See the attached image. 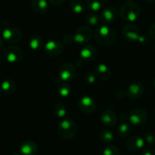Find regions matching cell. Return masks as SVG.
Listing matches in <instances>:
<instances>
[{"label":"cell","instance_id":"1","mask_svg":"<svg viewBox=\"0 0 155 155\" xmlns=\"http://www.w3.org/2000/svg\"><path fill=\"white\" fill-rule=\"evenodd\" d=\"M95 38L101 45L107 46L113 44L116 40V33L107 24L100 25L95 31Z\"/></svg>","mask_w":155,"mask_h":155},{"label":"cell","instance_id":"2","mask_svg":"<svg viewBox=\"0 0 155 155\" xmlns=\"http://www.w3.org/2000/svg\"><path fill=\"white\" fill-rule=\"evenodd\" d=\"M119 12L123 20L128 23H133L140 16L141 9L136 3L129 2L120 8Z\"/></svg>","mask_w":155,"mask_h":155},{"label":"cell","instance_id":"3","mask_svg":"<svg viewBox=\"0 0 155 155\" xmlns=\"http://www.w3.org/2000/svg\"><path fill=\"white\" fill-rule=\"evenodd\" d=\"M77 124L70 118H64L61 120L58 127L59 136L63 139H71L74 138L77 132Z\"/></svg>","mask_w":155,"mask_h":155},{"label":"cell","instance_id":"4","mask_svg":"<svg viewBox=\"0 0 155 155\" xmlns=\"http://www.w3.org/2000/svg\"><path fill=\"white\" fill-rule=\"evenodd\" d=\"M122 33L124 38L130 42H139L140 43H146L148 42L146 37L141 36L139 28L133 23L126 24L123 27Z\"/></svg>","mask_w":155,"mask_h":155},{"label":"cell","instance_id":"5","mask_svg":"<svg viewBox=\"0 0 155 155\" xmlns=\"http://www.w3.org/2000/svg\"><path fill=\"white\" fill-rule=\"evenodd\" d=\"M148 119V113L142 108H136L129 114V121L134 126H141L145 124Z\"/></svg>","mask_w":155,"mask_h":155},{"label":"cell","instance_id":"6","mask_svg":"<svg viewBox=\"0 0 155 155\" xmlns=\"http://www.w3.org/2000/svg\"><path fill=\"white\" fill-rule=\"evenodd\" d=\"M5 59L10 63H17L22 59L23 51L21 48L15 46H9L6 47L3 52Z\"/></svg>","mask_w":155,"mask_h":155},{"label":"cell","instance_id":"7","mask_svg":"<svg viewBox=\"0 0 155 155\" xmlns=\"http://www.w3.org/2000/svg\"><path fill=\"white\" fill-rule=\"evenodd\" d=\"M22 38V33L16 27H6L2 30V39L10 43H18Z\"/></svg>","mask_w":155,"mask_h":155},{"label":"cell","instance_id":"8","mask_svg":"<svg viewBox=\"0 0 155 155\" xmlns=\"http://www.w3.org/2000/svg\"><path fill=\"white\" fill-rule=\"evenodd\" d=\"M92 36V31L88 26H81L76 31L74 41L77 43L83 44L89 42Z\"/></svg>","mask_w":155,"mask_h":155},{"label":"cell","instance_id":"9","mask_svg":"<svg viewBox=\"0 0 155 155\" xmlns=\"http://www.w3.org/2000/svg\"><path fill=\"white\" fill-rule=\"evenodd\" d=\"M59 76L64 81H71L76 76V68L70 62H64L59 68Z\"/></svg>","mask_w":155,"mask_h":155},{"label":"cell","instance_id":"10","mask_svg":"<svg viewBox=\"0 0 155 155\" xmlns=\"http://www.w3.org/2000/svg\"><path fill=\"white\" fill-rule=\"evenodd\" d=\"M63 43L58 40H50L45 44V52L50 57H55L61 54L64 51Z\"/></svg>","mask_w":155,"mask_h":155},{"label":"cell","instance_id":"11","mask_svg":"<svg viewBox=\"0 0 155 155\" xmlns=\"http://www.w3.org/2000/svg\"><path fill=\"white\" fill-rule=\"evenodd\" d=\"M78 107L83 112L86 114H90L95 111L96 104L93 99L89 96H83L79 100Z\"/></svg>","mask_w":155,"mask_h":155},{"label":"cell","instance_id":"12","mask_svg":"<svg viewBox=\"0 0 155 155\" xmlns=\"http://www.w3.org/2000/svg\"><path fill=\"white\" fill-rule=\"evenodd\" d=\"M144 91H145V88L142 83L134 82V83H132L127 88V95L130 98L136 100V99H139L142 97Z\"/></svg>","mask_w":155,"mask_h":155},{"label":"cell","instance_id":"13","mask_svg":"<svg viewBox=\"0 0 155 155\" xmlns=\"http://www.w3.org/2000/svg\"><path fill=\"white\" fill-rule=\"evenodd\" d=\"M117 11L113 6H108L102 10L101 18L104 24H111L117 18Z\"/></svg>","mask_w":155,"mask_h":155},{"label":"cell","instance_id":"14","mask_svg":"<svg viewBox=\"0 0 155 155\" xmlns=\"http://www.w3.org/2000/svg\"><path fill=\"white\" fill-rule=\"evenodd\" d=\"M19 151L21 155H36L38 153V146L33 141H25L21 144Z\"/></svg>","mask_w":155,"mask_h":155},{"label":"cell","instance_id":"15","mask_svg":"<svg viewBox=\"0 0 155 155\" xmlns=\"http://www.w3.org/2000/svg\"><path fill=\"white\" fill-rule=\"evenodd\" d=\"M145 139L139 135H135L129 138L127 141V147L131 151H138L145 145Z\"/></svg>","mask_w":155,"mask_h":155},{"label":"cell","instance_id":"16","mask_svg":"<svg viewBox=\"0 0 155 155\" xmlns=\"http://www.w3.org/2000/svg\"><path fill=\"white\" fill-rule=\"evenodd\" d=\"M101 122L105 126L112 127L117 122L116 113L110 109H107L101 113Z\"/></svg>","mask_w":155,"mask_h":155},{"label":"cell","instance_id":"17","mask_svg":"<svg viewBox=\"0 0 155 155\" xmlns=\"http://www.w3.org/2000/svg\"><path fill=\"white\" fill-rule=\"evenodd\" d=\"M95 73L96 77L100 80H107L111 76V71L110 68L105 64H99L95 68Z\"/></svg>","mask_w":155,"mask_h":155},{"label":"cell","instance_id":"18","mask_svg":"<svg viewBox=\"0 0 155 155\" xmlns=\"http://www.w3.org/2000/svg\"><path fill=\"white\" fill-rule=\"evenodd\" d=\"M97 51L93 46H86L80 51V58L85 62H91L96 57Z\"/></svg>","mask_w":155,"mask_h":155},{"label":"cell","instance_id":"19","mask_svg":"<svg viewBox=\"0 0 155 155\" xmlns=\"http://www.w3.org/2000/svg\"><path fill=\"white\" fill-rule=\"evenodd\" d=\"M31 8L35 13L43 15L48 9V2L47 0H32Z\"/></svg>","mask_w":155,"mask_h":155},{"label":"cell","instance_id":"20","mask_svg":"<svg viewBox=\"0 0 155 155\" xmlns=\"http://www.w3.org/2000/svg\"><path fill=\"white\" fill-rule=\"evenodd\" d=\"M43 39L39 35H34L30 37L29 40V46L33 50H39L43 47Z\"/></svg>","mask_w":155,"mask_h":155},{"label":"cell","instance_id":"21","mask_svg":"<svg viewBox=\"0 0 155 155\" xmlns=\"http://www.w3.org/2000/svg\"><path fill=\"white\" fill-rule=\"evenodd\" d=\"M0 88L5 94H12V93L15 92V89H16V84L14 81L11 80V79H6L2 82Z\"/></svg>","mask_w":155,"mask_h":155},{"label":"cell","instance_id":"22","mask_svg":"<svg viewBox=\"0 0 155 155\" xmlns=\"http://www.w3.org/2000/svg\"><path fill=\"white\" fill-rule=\"evenodd\" d=\"M105 3V0H86V6L88 9L92 12L101 10Z\"/></svg>","mask_w":155,"mask_h":155},{"label":"cell","instance_id":"23","mask_svg":"<svg viewBox=\"0 0 155 155\" xmlns=\"http://www.w3.org/2000/svg\"><path fill=\"white\" fill-rule=\"evenodd\" d=\"M132 132V126L127 122H123L117 128V133L121 138H127Z\"/></svg>","mask_w":155,"mask_h":155},{"label":"cell","instance_id":"24","mask_svg":"<svg viewBox=\"0 0 155 155\" xmlns=\"http://www.w3.org/2000/svg\"><path fill=\"white\" fill-rule=\"evenodd\" d=\"M99 138L104 144H110L114 139V135L112 132L107 130V129H102L99 132Z\"/></svg>","mask_w":155,"mask_h":155},{"label":"cell","instance_id":"25","mask_svg":"<svg viewBox=\"0 0 155 155\" xmlns=\"http://www.w3.org/2000/svg\"><path fill=\"white\" fill-rule=\"evenodd\" d=\"M71 11L76 14H82L85 11V5L81 0H73L70 4Z\"/></svg>","mask_w":155,"mask_h":155},{"label":"cell","instance_id":"26","mask_svg":"<svg viewBox=\"0 0 155 155\" xmlns=\"http://www.w3.org/2000/svg\"><path fill=\"white\" fill-rule=\"evenodd\" d=\"M72 90L71 86L67 83H61L58 87V94L62 97H68L71 94Z\"/></svg>","mask_w":155,"mask_h":155},{"label":"cell","instance_id":"27","mask_svg":"<svg viewBox=\"0 0 155 155\" xmlns=\"http://www.w3.org/2000/svg\"><path fill=\"white\" fill-rule=\"evenodd\" d=\"M54 113L58 118H64L67 113V106L64 103H58L54 106Z\"/></svg>","mask_w":155,"mask_h":155},{"label":"cell","instance_id":"28","mask_svg":"<svg viewBox=\"0 0 155 155\" xmlns=\"http://www.w3.org/2000/svg\"><path fill=\"white\" fill-rule=\"evenodd\" d=\"M85 21L86 24L89 26H96L99 24L100 18L98 15L95 14L94 12L88 14L85 18Z\"/></svg>","mask_w":155,"mask_h":155},{"label":"cell","instance_id":"29","mask_svg":"<svg viewBox=\"0 0 155 155\" xmlns=\"http://www.w3.org/2000/svg\"><path fill=\"white\" fill-rule=\"evenodd\" d=\"M102 155H120V152L116 146L108 144L103 150Z\"/></svg>","mask_w":155,"mask_h":155},{"label":"cell","instance_id":"30","mask_svg":"<svg viewBox=\"0 0 155 155\" xmlns=\"http://www.w3.org/2000/svg\"><path fill=\"white\" fill-rule=\"evenodd\" d=\"M96 74L94 71H88L84 74V81L89 84H92L96 81Z\"/></svg>","mask_w":155,"mask_h":155},{"label":"cell","instance_id":"31","mask_svg":"<svg viewBox=\"0 0 155 155\" xmlns=\"http://www.w3.org/2000/svg\"><path fill=\"white\" fill-rule=\"evenodd\" d=\"M144 139L148 144H155V133L153 132H148L145 134Z\"/></svg>","mask_w":155,"mask_h":155},{"label":"cell","instance_id":"32","mask_svg":"<svg viewBox=\"0 0 155 155\" xmlns=\"http://www.w3.org/2000/svg\"><path fill=\"white\" fill-rule=\"evenodd\" d=\"M143 155H155V149L154 147H145L143 150Z\"/></svg>","mask_w":155,"mask_h":155},{"label":"cell","instance_id":"33","mask_svg":"<svg viewBox=\"0 0 155 155\" xmlns=\"http://www.w3.org/2000/svg\"><path fill=\"white\" fill-rule=\"evenodd\" d=\"M148 34L151 38L155 40V23L151 24L148 28Z\"/></svg>","mask_w":155,"mask_h":155},{"label":"cell","instance_id":"34","mask_svg":"<svg viewBox=\"0 0 155 155\" xmlns=\"http://www.w3.org/2000/svg\"><path fill=\"white\" fill-rule=\"evenodd\" d=\"M65 0H49V2L53 6H59L64 3Z\"/></svg>","mask_w":155,"mask_h":155},{"label":"cell","instance_id":"35","mask_svg":"<svg viewBox=\"0 0 155 155\" xmlns=\"http://www.w3.org/2000/svg\"><path fill=\"white\" fill-rule=\"evenodd\" d=\"M127 118L129 119V114L126 113V112H121L120 114V119L121 121H125Z\"/></svg>","mask_w":155,"mask_h":155},{"label":"cell","instance_id":"36","mask_svg":"<svg viewBox=\"0 0 155 155\" xmlns=\"http://www.w3.org/2000/svg\"><path fill=\"white\" fill-rule=\"evenodd\" d=\"M4 40L0 38V53L4 50V47H5V42H4Z\"/></svg>","mask_w":155,"mask_h":155},{"label":"cell","instance_id":"37","mask_svg":"<svg viewBox=\"0 0 155 155\" xmlns=\"http://www.w3.org/2000/svg\"><path fill=\"white\" fill-rule=\"evenodd\" d=\"M149 3H155V0H146Z\"/></svg>","mask_w":155,"mask_h":155},{"label":"cell","instance_id":"38","mask_svg":"<svg viewBox=\"0 0 155 155\" xmlns=\"http://www.w3.org/2000/svg\"><path fill=\"white\" fill-rule=\"evenodd\" d=\"M1 31H2V25L0 24V32H1Z\"/></svg>","mask_w":155,"mask_h":155},{"label":"cell","instance_id":"39","mask_svg":"<svg viewBox=\"0 0 155 155\" xmlns=\"http://www.w3.org/2000/svg\"><path fill=\"white\" fill-rule=\"evenodd\" d=\"M126 1H127V2H131V0H126Z\"/></svg>","mask_w":155,"mask_h":155},{"label":"cell","instance_id":"40","mask_svg":"<svg viewBox=\"0 0 155 155\" xmlns=\"http://www.w3.org/2000/svg\"><path fill=\"white\" fill-rule=\"evenodd\" d=\"M154 88H155V79H154Z\"/></svg>","mask_w":155,"mask_h":155},{"label":"cell","instance_id":"41","mask_svg":"<svg viewBox=\"0 0 155 155\" xmlns=\"http://www.w3.org/2000/svg\"><path fill=\"white\" fill-rule=\"evenodd\" d=\"M154 113H155V106H154Z\"/></svg>","mask_w":155,"mask_h":155},{"label":"cell","instance_id":"42","mask_svg":"<svg viewBox=\"0 0 155 155\" xmlns=\"http://www.w3.org/2000/svg\"><path fill=\"white\" fill-rule=\"evenodd\" d=\"M154 50H155V44H154Z\"/></svg>","mask_w":155,"mask_h":155}]
</instances>
